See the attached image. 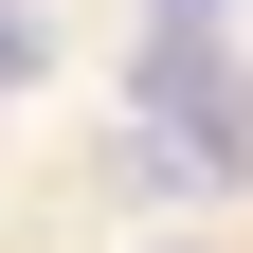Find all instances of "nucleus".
Wrapping results in <instances>:
<instances>
[{"label":"nucleus","mask_w":253,"mask_h":253,"mask_svg":"<svg viewBox=\"0 0 253 253\" xmlns=\"http://www.w3.org/2000/svg\"><path fill=\"white\" fill-rule=\"evenodd\" d=\"M145 37H181V54H199V37H235V0H145Z\"/></svg>","instance_id":"obj_1"}]
</instances>
